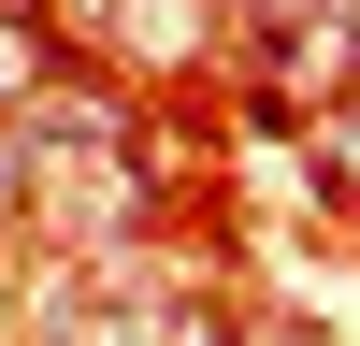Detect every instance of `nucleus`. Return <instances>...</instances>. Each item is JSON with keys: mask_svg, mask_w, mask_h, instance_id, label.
I'll return each instance as SVG.
<instances>
[{"mask_svg": "<svg viewBox=\"0 0 360 346\" xmlns=\"http://www.w3.org/2000/svg\"><path fill=\"white\" fill-rule=\"evenodd\" d=\"M86 346H217L202 317H115V332H86Z\"/></svg>", "mask_w": 360, "mask_h": 346, "instance_id": "1", "label": "nucleus"}, {"mask_svg": "<svg viewBox=\"0 0 360 346\" xmlns=\"http://www.w3.org/2000/svg\"><path fill=\"white\" fill-rule=\"evenodd\" d=\"M29 86H44V58H29V29H15V15H0V115H15V101H29Z\"/></svg>", "mask_w": 360, "mask_h": 346, "instance_id": "2", "label": "nucleus"}, {"mask_svg": "<svg viewBox=\"0 0 360 346\" xmlns=\"http://www.w3.org/2000/svg\"><path fill=\"white\" fill-rule=\"evenodd\" d=\"M332 159H346V173H360V101H332Z\"/></svg>", "mask_w": 360, "mask_h": 346, "instance_id": "3", "label": "nucleus"}, {"mask_svg": "<svg viewBox=\"0 0 360 346\" xmlns=\"http://www.w3.org/2000/svg\"><path fill=\"white\" fill-rule=\"evenodd\" d=\"M72 15H115V0H72Z\"/></svg>", "mask_w": 360, "mask_h": 346, "instance_id": "4", "label": "nucleus"}]
</instances>
